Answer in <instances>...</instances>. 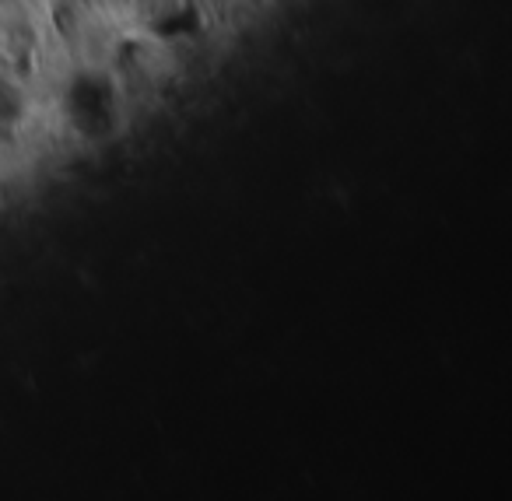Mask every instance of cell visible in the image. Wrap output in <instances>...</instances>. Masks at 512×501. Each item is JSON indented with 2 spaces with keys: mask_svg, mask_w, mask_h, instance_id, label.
<instances>
[]
</instances>
